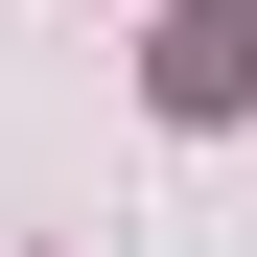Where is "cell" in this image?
I'll use <instances>...</instances> for the list:
<instances>
[{
  "instance_id": "obj_1",
  "label": "cell",
  "mask_w": 257,
  "mask_h": 257,
  "mask_svg": "<svg viewBox=\"0 0 257 257\" xmlns=\"http://www.w3.org/2000/svg\"><path fill=\"white\" fill-rule=\"evenodd\" d=\"M257 94V0H164V117H234Z\"/></svg>"
}]
</instances>
